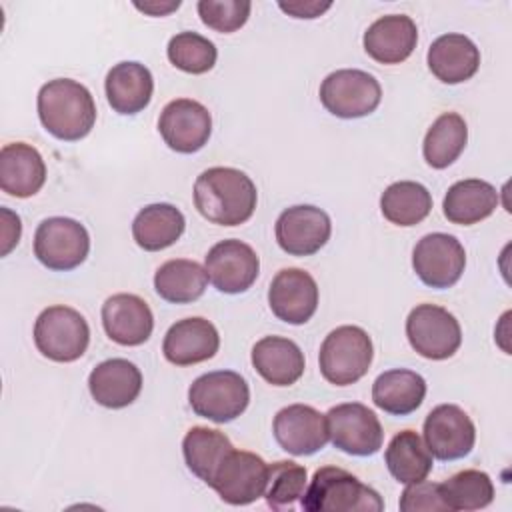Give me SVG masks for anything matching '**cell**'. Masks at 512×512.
Returning a JSON list of instances; mask_svg holds the SVG:
<instances>
[{
	"mask_svg": "<svg viewBox=\"0 0 512 512\" xmlns=\"http://www.w3.org/2000/svg\"><path fill=\"white\" fill-rule=\"evenodd\" d=\"M258 192L248 174L230 166L204 170L194 182V206L212 224L238 226L252 218Z\"/></svg>",
	"mask_w": 512,
	"mask_h": 512,
	"instance_id": "obj_1",
	"label": "cell"
},
{
	"mask_svg": "<svg viewBox=\"0 0 512 512\" xmlns=\"http://www.w3.org/2000/svg\"><path fill=\"white\" fill-rule=\"evenodd\" d=\"M36 106L46 132L64 142L82 140L96 122V104L90 90L70 78L48 80L38 92Z\"/></svg>",
	"mask_w": 512,
	"mask_h": 512,
	"instance_id": "obj_2",
	"label": "cell"
},
{
	"mask_svg": "<svg viewBox=\"0 0 512 512\" xmlns=\"http://www.w3.org/2000/svg\"><path fill=\"white\" fill-rule=\"evenodd\" d=\"M300 506L306 512H380L384 510V500L352 472L338 466H322L306 486Z\"/></svg>",
	"mask_w": 512,
	"mask_h": 512,
	"instance_id": "obj_3",
	"label": "cell"
},
{
	"mask_svg": "<svg viewBox=\"0 0 512 512\" xmlns=\"http://www.w3.org/2000/svg\"><path fill=\"white\" fill-rule=\"evenodd\" d=\"M374 346L368 332L360 326H338L322 342L318 364L326 382L350 386L370 370Z\"/></svg>",
	"mask_w": 512,
	"mask_h": 512,
	"instance_id": "obj_4",
	"label": "cell"
},
{
	"mask_svg": "<svg viewBox=\"0 0 512 512\" xmlns=\"http://www.w3.org/2000/svg\"><path fill=\"white\" fill-rule=\"evenodd\" d=\"M188 402L196 416L226 424L248 408L250 388L238 372L214 370L198 376L190 384Z\"/></svg>",
	"mask_w": 512,
	"mask_h": 512,
	"instance_id": "obj_5",
	"label": "cell"
},
{
	"mask_svg": "<svg viewBox=\"0 0 512 512\" xmlns=\"http://www.w3.org/2000/svg\"><path fill=\"white\" fill-rule=\"evenodd\" d=\"M90 342L86 318L70 306H48L34 322V344L38 352L52 362L78 360Z\"/></svg>",
	"mask_w": 512,
	"mask_h": 512,
	"instance_id": "obj_6",
	"label": "cell"
},
{
	"mask_svg": "<svg viewBox=\"0 0 512 512\" xmlns=\"http://www.w3.org/2000/svg\"><path fill=\"white\" fill-rule=\"evenodd\" d=\"M88 252L90 234L78 220L52 216L38 224L34 234V256L48 270H74L86 260Z\"/></svg>",
	"mask_w": 512,
	"mask_h": 512,
	"instance_id": "obj_7",
	"label": "cell"
},
{
	"mask_svg": "<svg viewBox=\"0 0 512 512\" xmlns=\"http://www.w3.org/2000/svg\"><path fill=\"white\" fill-rule=\"evenodd\" d=\"M382 100L378 80L358 68H342L320 84V102L336 118L352 120L372 114Z\"/></svg>",
	"mask_w": 512,
	"mask_h": 512,
	"instance_id": "obj_8",
	"label": "cell"
},
{
	"mask_svg": "<svg viewBox=\"0 0 512 512\" xmlns=\"http://www.w3.org/2000/svg\"><path fill=\"white\" fill-rule=\"evenodd\" d=\"M406 336L414 352L428 360H446L462 344V330L452 312L438 304H418L406 318Z\"/></svg>",
	"mask_w": 512,
	"mask_h": 512,
	"instance_id": "obj_9",
	"label": "cell"
},
{
	"mask_svg": "<svg viewBox=\"0 0 512 512\" xmlns=\"http://www.w3.org/2000/svg\"><path fill=\"white\" fill-rule=\"evenodd\" d=\"M330 442L350 456H372L382 448L378 416L360 402H344L326 412Z\"/></svg>",
	"mask_w": 512,
	"mask_h": 512,
	"instance_id": "obj_10",
	"label": "cell"
},
{
	"mask_svg": "<svg viewBox=\"0 0 512 512\" xmlns=\"http://www.w3.org/2000/svg\"><path fill=\"white\" fill-rule=\"evenodd\" d=\"M268 464L254 452L232 448L218 466L210 488L232 506H246L264 496Z\"/></svg>",
	"mask_w": 512,
	"mask_h": 512,
	"instance_id": "obj_11",
	"label": "cell"
},
{
	"mask_svg": "<svg viewBox=\"0 0 512 512\" xmlns=\"http://www.w3.org/2000/svg\"><path fill=\"white\" fill-rule=\"evenodd\" d=\"M466 266V252L452 234L432 232L418 240L412 252V268L416 276L430 288L454 286Z\"/></svg>",
	"mask_w": 512,
	"mask_h": 512,
	"instance_id": "obj_12",
	"label": "cell"
},
{
	"mask_svg": "<svg viewBox=\"0 0 512 512\" xmlns=\"http://www.w3.org/2000/svg\"><path fill=\"white\" fill-rule=\"evenodd\" d=\"M158 132L170 150L194 154L208 144L212 116L204 104L190 98H176L162 108Z\"/></svg>",
	"mask_w": 512,
	"mask_h": 512,
	"instance_id": "obj_13",
	"label": "cell"
},
{
	"mask_svg": "<svg viewBox=\"0 0 512 512\" xmlns=\"http://www.w3.org/2000/svg\"><path fill=\"white\" fill-rule=\"evenodd\" d=\"M204 268L208 280L218 292L240 294L256 282L260 272V260L250 244L228 238L220 240L208 250L204 258Z\"/></svg>",
	"mask_w": 512,
	"mask_h": 512,
	"instance_id": "obj_14",
	"label": "cell"
},
{
	"mask_svg": "<svg viewBox=\"0 0 512 512\" xmlns=\"http://www.w3.org/2000/svg\"><path fill=\"white\" fill-rule=\"evenodd\" d=\"M422 432L430 454L444 462L468 456L476 444V426L456 404L432 408L424 420Z\"/></svg>",
	"mask_w": 512,
	"mask_h": 512,
	"instance_id": "obj_15",
	"label": "cell"
},
{
	"mask_svg": "<svg viewBox=\"0 0 512 512\" xmlns=\"http://www.w3.org/2000/svg\"><path fill=\"white\" fill-rule=\"evenodd\" d=\"M278 246L290 256L316 254L332 234L330 216L312 204L286 208L274 226Z\"/></svg>",
	"mask_w": 512,
	"mask_h": 512,
	"instance_id": "obj_16",
	"label": "cell"
},
{
	"mask_svg": "<svg viewBox=\"0 0 512 512\" xmlns=\"http://www.w3.org/2000/svg\"><path fill=\"white\" fill-rule=\"evenodd\" d=\"M272 432L278 446L292 456H310L330 440L326 414L308 404H290L276 412Z\"/></svg>",
	"mask_w": 512,
	"mask_h": 512,
	"instance_id": "obj_17",
	"label": "cell"
},
{
	"mask_svg": "<svg viewBox=\"0 0 512 512\" xmlns=\"http://www.w3.org/2000/svg\"><path fill=\"white\" fill-rule=\"evenodd\" d=\"M268 306L286 324H306L318 308V284L302 268H284L270 282Z\"/></svg>",
	"mask_w": 512,
	"mask_h": 512,
	"instance_id": "obj_18",
	"label": "cell"
},
{
	"mask_svg": "<svg viewBox=\"0 0 512 512\" xmlns=\"http://www.w3.org/2000/svg\"><path fill=\"white\" fill-rule=\"evenodd\" d=\"M102 326L112 342L140 346L154 330V316L140 296L120 292L102 304Z\"/></svg>",
	"mask_w": 512,
	"mask_h": 512,
	"instance_id": "obj_19",
	"label": "cell"
},
{
	"mask_svg": "<svg viewBox=\"0 0 512 512\" xmlns=\"http://www.w3.org/2000/svg\"><path fill=\"white\" fill-rule=\"evenodd\" d=\"M220 348L216 326L200 316L172 324L162 342L164 358L174 366H192L210 360Z\"/></svg>",
	"mask_w": 512,
	"mask_h": 512,
	"instance_id": "obj_20",
	"label": "cell"
},
{
	"mask_svg": "<svg viewBox=\"0 0 512 512\" xmlns=\"http://www.w3.org/2000/svg\"><path fill=\"white\" fill-rule=\"evenodd\" d=\"M362 42L372 60L380 64H400L414 52L418 28L406 14H388L368 26Z\"/></svg>",
	"mask_w": 512,
	"mask_h": 512,
	"instance_id": "obj_21",
	"label": "cell"
},
{
	"mask_svg": "<svg viewBox=\"0 0 512 512\" xmlns=\"http://www.w3.org/2000/svg\"><path fill=\"white\" fill-rule=\"evenodd\" d=\"M92 398L104 408H126L142 390V374L136 364L126 358H110L100 362L88 376Z\"/></svg>",
	"mask_w": 512,
	"mask_h": 512,
	"instance_id": "obj_22",
	"label": "cell"
},
{
	"mask_svg": "<svg viewBox=\"0 0 512 512\" xmlns=\"http://www.w3.org/2000/svg\"><path fill=\"white\" fill-rule=\"evenodd\" d=\"M46 182V164L40 152L26 142L4 144L0 150V188L16 198H30Z\"/></svg>",
	"mask_w": 512,
	"mask_h": 512,
	"instance_id": "obj_23",
	"label": "cell"
},
{
	"mask_svg": "<svg viewBox=\"0 0 512 512\" xmlns=\"http://www.w3.org/2000/svg\"><path fill=\"white\" fill-rule=\"evenodd\" d=\"M106 100L114 112L132 116L142 112L154 92V78L150 70L140 62H118L114 64L104 80Z\"/></svg>",
	"mask_w": 512,
	"mask_h": 512,
	"instance_id": "obj_24",
	"label": "cell"
},
{
	"mask_svg": "<svg viewBox=\"0 0 512 512\" xmlns=\"http://www.w3.org/2000/svg\"><path fill=\"white\" fill-rule=\"evenodd\" d=\"M430 72L444 84H460L470 80L480 68V50L464 34L438 36L426 56Z\"/></svg>",
	"mask_w": 512,
	"mask_h": 512,
	"instance_id": "obj_25",
	"label": "cell"
},
{
	"mask_svg": "<svg viewBox=\"0 0 512 512\" xmlns=\"http://www.w3.org/2000/svg\"><path fill=\"white\" fill-rule=\"evenodd\" d=\"M254 370L272 386H292L304 374V352L282 336H264L252 348Z\"/></svg>",
	"mask_w": 512,
	"mask_h": 512,
	"instance_id": "obj_26",
	"label": "cell"
},
{
	"mask_svg": "<svg viewBox=\"0 0 512 512\" xmlns=\"http://www.w3.org/2000/svg\"><path fill=\"white\" fill-rule=\"evenodd\" d=\"M498 202V192L490 182L466 178L448 188L442 202V212L452 224L472 226L492 216Z\"/></svg>",
	"mask_w": 512,
	"mask_h": 512,
	"instance_id": "obj_27",
	"label": "cell"
},
{
	"mask_svg": "<svg viewBox=\"0 0 512 512\" xmlns=\"http://www.w3.org/2000/svg\"><path fill=\"white\" fill-rule=\"evenodd\" d=\"M426 396V380L406 368L382 372L372 384V402L392 416H408L420 408Z\"/></svg>",
	"mask_w": 512,
	"mask_h": 512,
	"instance_id": "obj_28",
	"label": "cell"
},
{
	"mask_svg": "<svg viewBox=\"0 0 512 512\" xmlns=\"http://www.w3.org/2000/svg\"><path fill=\"white\" fill-rule=\"evenodd\" d=\"M184 214L168 202L144 206L132 220V238L146 252H158L172 246L184 232Z\"/></svg>",
	"mask_w": 512,
	"mask_h": 512,
	"instance_id": "obj_29",
	"label": "cell"
},
{
	"mask_svg": "<svg viewBox=\"0 0 512 512\" xmlns=\"http://www.w3.org/2000/svg\"><path fill=\"white\" fill-rule=\"evenodd\" d=\"M206 286V268L186 258L168 260L154 274L156 294L172 304H190L198 300L204 294Z\"/></svg>",
	"mask_w": 512,
	"mask_h": 512,
	"instance_id": "obj_30",
	"label": "cell"
},
{
	"mask_svg": "<svg viewBox=\"0 0 512 512\" xmlns=\"http://www.w3.org/2000/svg\"><path fill=\"white\" fill-rule=\"evenodd\" d=\"M232 448L234 446L224 432L206 426H192L182 440L184 462L204 484H210L218 466Z\"/></svg>",
	"mask_w": 512,
	"mask_h": 512,
	"instance_id": "obj_31",
	"label": "cell"
},
{
	"mask_svg": "<svg viewBox=\"0 0 512 512\" xmlns=\"http://www.w3.org/2000/svg\"><path fill=\"white\" fill-rule=\"evenodd\" d=\"M466 142H468V126L464 118L456 112H444L432 122V126L424 136V142H422L424 160L428 166L436 170H444L460 158V154L466 148Z\"/></svg>",
	"mask_w": 512,
	"mask_h": 512,
	"instance_id": "obj_32",
	"label": "cell"
},
{
	"mask_svg": "<svg viewBox=\"0 0 512 512\" xmlns=\"http://www.w3.org/2000/svg\"><path fill=\"white\" fill-rule=\"evenodd\" d=\"M388 472L402 484L426 480L432 470V454L426 442L414 430L398 432L384 454Z\"/></svg>",
	"mask_w": 512,
	"mask_h": 512,
	"instance_id": "obj_33",
	"label": "cell"
},
{
	"mask_svg": "<svg viewBox=\"0 0 512 512\" xmlns=\"http://www.w3.org/2000/svg\"><path fill=\"white\" fill-rule=\"evenodd\" d=\"M380 210L382 216L396 226H416L430 214L432 196L424 184L400 180L382 192Z\"/></svg>",
	"mask_w": 512,
	"mask_h": 512,
	"instance_id": "obj_34",
	"label": "cell"
},
{
	"mask_svg": "<svg viewBox=\"0 0 512 512\" xmlns=\"http://www.w3.org/2000/svg\"><path fill=\"white\" fill-rule=\"evenodd\" d=\"M440 494L448 510H482L494 500V484L486 472L468 468L440 482Z\"/></svg>",
	"mask_w": 512,
	"mask_h": 512,
	"instance_id": "obj_35",
	"label": "cell"
},
{
	"mask_svg": "<svg viewBox=\"0 0 512 512\" xmlns=\"http://www.w3.org/2000/svg\"><path fill=\"white\" fill-rule=\"evenodd\" d=\"M306 468L292 460H278L268 466L264 488L266 504L272 510H292L306 492Z\"/></svg>",
	"mask_w": 512,
	"mask_h": 512,
	"instance_id": "obj_36",
	"label": "cell"
},
{
	"mask_svg": "<svg viewBox=\"0 0 512 512\" xmlns=\"http://www.w3.org/2000/svg\"><path fill=\"white\" fill-rule=\"evenodd\" d=\"M168 60L182 72L206 74L214 68L218 50L214 42L198 32H178L170 38L166 48Z\"/></svg>",
	"mask_w": 512,
	"mask_h": 512,
	"instance_id": "obj_37",
	"label": "cell"
},
{
	"mask_svg": "<svg viewBox=\"0 0 512 512\" xmlns=\"http://www.w3.org/2000/svg\"><path fill=\"white\" fill-rule=\"evenodd\" d=\"M196 8L204 26L230 34L246 24L252 4L248 0H200Z\"/></svg>",
	"mask_w": 512,
	"mask_h": 512,
	"instance_id": "obj_38",
	"label": "cell"
},
{
	"mask_svg": "<svg viewBox=\"0 0 512 512\" xmlns=\"http://www.w3.org/2000/svg\"><path fill=\"white\" fill-rule=\"evenodd\" d=\"M400 510L404 512H418V510H448L446 502L440 494V484L434 482H412L404 488L400 502Z\"/></svg>",
	"mask_w": 512,
	"mask_h": 512,
	"instance_id": "obj_39",
	"label": "cell"
},
{
	"mask_svg": "<svg viewBox=\"0 0 512 512\" xmlns=\"http://www.w3.org/2000/svg\"><path fill=\"white\" fill-rule=\"evenodd\" d=\"M330 6H332V2H302V0L278 2V8L282 12H286L288 16H292V18H306V20L322 16Z\"/></svg>",
	"mask_w": 512,
	"mask_h": 512,
	"instance_id": "obj_40",
	"label": "cell"
},
{
	"mask_svg": "<svg viewBox=\"0 0 512 512\" xmlns=\"http://www.w3.org/2000/svg\"><path fill=\"white\" fill-rule=\"evenodd\" d=\"M0 214H2V256H6L18 244L22 224L18 214L10 212L8 208H2Z\"/></svg>",
	"mask_w": 512,
	"mask_h": 512,
	"instance_id": "obj_41",
	"label": "cell"
},
{
	"mask_svg": "<svg viewBox=\"0 0 512 512\" xmlns=\"http://www.w3.org/2000/svg\"><path fill=\"white\" fill-rule=\"evenodd\" d=\"M134 8L144 12V14H148V16H166V14L174 12V10H178L180 2L178 0L176 2H144V4L134 2Z\"/></svg>",
	"mask_w": 512,
	"mask_h": 512,
	"instance_id": "obj_42",
	"label": "cell"
}]
</instances>
